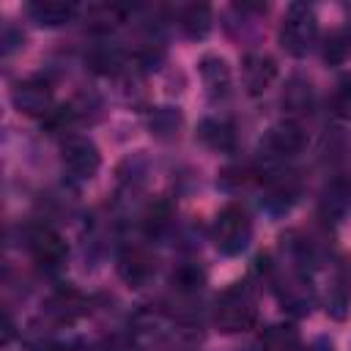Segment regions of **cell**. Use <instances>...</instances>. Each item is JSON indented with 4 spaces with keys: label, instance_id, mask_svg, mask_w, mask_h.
<instances>
[{
    "label": "cell",
    "instance_id": "6da1fadb",
    "mask_svg": "<svg viewBox=\"0 0 351 351\" xmlns=\"http://www.w3.org/2000/svg\"><path fill=\"white\" fill-rule=\"evenodd\" d=\"M255 321H258V302L250 282H233L217 296L214 324L219 332L225 335L247 332L255 326Z\"/></svg>",
    "mask_w": 351,
    "mask_h": 351
},
{
    "label": "cell",
    "instance_id": "7a4b0ae2",
    "mask_svg": "<svg viewBox=\"0 0 351 351\" xmlns=\"http://www.w3.org/2000/svg\"><path fill=\"white\" fill-rule=\"evenodd\" d=\"M318 38V16L310 5L304 3H293L288 11H285V19L280 25V44L288 55L293 58H302L313 49Z\"/></svg>",
    "mask_w": 351,
    "mask_h": 351
},
{
    "label": "cell",
    "instance_id": "3957f363",
    "mask_svg": "<svg viewBox=\"0 0 351 351\" xmlns=\"http://www.w3.org/2000/svg\"><path fill=\"white\" fill-rule=\"evenodd\" d=\"M250 239H252L250 214L239 203L225 206L217 214V222H214V244H217V250L222 255H239V252L247 250Z\"/></svg>",
    "mask_w": 351,
    "mask_h": 351
},
{
    "label": "cell",
    "instance_id": "277c9868",
    "mask_svg": "<svg viewBox=\"0 0 351 351\" xmlns=\"http://www.w3.org/2000/svg\"><path fill=\"white\" fill-rule=\"evenodd\" d=\"M304 143H307V134L296 121H280L266 132L261 143V154H266L269 159H288V156H296L304 148Z\"/></svg>",
    "mask_w": 351,
    "mask_h": 351
},
{
    "label": "cell",
    "instance_id": "5b68a950",
    "mask_svg": "<svg viewBox=\"0 0 351 351\" xmlns=\"http://www.w3.org/2000/svg\"><path fill=\"white\" fill-rule=\"evenodd\" d=\"M60 162H63V167L71 178L88 181V178L96 176V170L101 165V156H99V148L88 137H71V140L63 143Z\"/></svg>",
    "mask_w": 351,
    "mask_h": 351
},
{
    "label": "cell",
    "instance_id": "8992f818",
    "mask_svg": "<svg viewBox=\"0 0 351 351\" xmlns=\"http://www.w3.org/2000/svg\"><path fill=\"white\" fill-rule=\"evenodd\" d=\"M11 101L22 115L44 118L52 112V88L44 80H22L14 85Z\"/></svg>",
    "mask_w": 351,
    "mask_h": 351
},
{
    "label": "cell",
    "instance_id": "52a82bcc",
    "mask_svg": "<svg viewBox=\"0 0 351 351\" xmlns=\"http://www.w3.org/2000/svg\"><path fill=\"white\" fill-rule=\"evenodd\" d=\"M25 247L33 255L36 263L41 266H58L66 258V241L58 230L47 228V225H36L27 230L25 236Z\"/></svg>",
    "mask_w": 351,
    "mask_h": 351
},
{
    "label": "cell",
    "instance_id": "ba28073f",
    "mask_svg": "<svg viewBox=\"0 0 351 351\" xmlns=\"http://www.w3.org/2000/svg\"><path fill=\"white\" fill-rule=\"evenodd\" d=\"M118 274L126 285L143 288L154 277V258L143 247H126L118 255Z\"/></svg>",
    "mask_w": 351,
    "mask_h": 351
},
{
    "label": "cell",
    "instance_id": "9c48e42d",
    "mask_svg": "<svg viewBox=\"0 0 351 351\" xmlns=\"http://www.w3.org/2000/svg\"><path fill=\"white\" fill-rule=\"evenodd\" d=\"M277 77V63L263 55V52H250L244 55V63H241V80H244V88L250 96H258L263 93Z\"/></svg>",
    "mask_w": 351,
    "mask_h": 351
},
{
    "label": "cell",
    "instance_id": "30bf717a",
    "mask_svg": "<svg viewBox=\"0 0 351 351\" xmlns=\"http://www.w3.org/2000/svg\"><path fill=\"white\" fill-rule=\"evenodd\" d=\"M197 137L203 145L219 154H230L236 148V126L228 118H203L197 126Z\"/></svg>",
    "mask_w": 351,
    "mask_h": 351
},
{
    "label": "cell",
    "instance_id": "8fae6325",
    "mask_svg": "<svg viewBox=\"0 0 351 351\" xmlns=\"http://www.w3.org/2000/svg\"><path fill=\"white\" fill-rule=\"evenodd\" d=\"M200 77H203V85H206V93H208L211 101L228 96V90H230V69H228V63L222 58L206 55L200 60Z\"/></svg>",
    "mask_w": 351,
    "mask_h": 351
},
{
    "label": "cell",
    "instance_id": "7c38bea8",
    "mask_svg": "<svg viewBox=\"0 0 351 351\" xmlns=\"http://www.w3.org/2000/svg\"><path fill=\"white\" fill-rule=\"evenodd\" d=\"M27 14L38 25L58 27L63 22H71V16L77 14V5L69 3V0H36V3L27 5Z\"/></svg>",
    "mask_w": 351,
    "mask_h": 351
},
{
    "label": "cell",
    "instance_id": "4fadbf2b",
    "mask_svg": "<svg viewBox=\"0 0 351 351\" xmlns=\"http://www.w3.org/2000/svg\"><path fill=\"white\" fill-rule=\"evenodd\" d=\"M44 313L55 324H71L74 318H80L85 313V302H82V296L77 291H58V293L49 296Z\"/></svg>",
    "mask_w": 351,
    "mask_h": 351
},
{
    "label": "cell",
    "instance_id": "5bb4252c",
    "mask_svg": "<svg viewBox=\"0 0 351 351\" xmlns=\"http://www.w3.org/2000/svg\"><path fill=\"white\" fill-rule=\"evenodd\" d=\"M282 107L293 115H307L313 110V85L304 77H291L282 90Z\"/></svg>",
    "mask_w": 351,
    "mask_h": 351
},
{
    "label": "cell",
    "instance_id": "9a60e30c",
    "mask_svg": "<svg viewBox=\"0 0 351 351\" xmlns=\"http://www.w3.org/2000/svg\"><path fill=\"white\" fill-rule=\"evenodd\" d=\"M178 25H181L186 38H203L211 30V8L203 5V3H192L181 11Z\"/></svg>",
    "mask_w": 351,
    "mask_h": 351
},
{
    "label": "cell",
    "instance_id": "2e32d148",
    "mask_svg": "<svg viewBox=\"0 0 351 351\" xmlns=\"http://www.w3.org/2000/svg\"><path fill=\"white\" fill-rule=\"evenodd\" d=\"M261 351H299V332L291 324H274L261 337Z\"/></svg>",
    "mask_w": 351,
    "mask_h": 351
},
{
    "label": "cell",
    "instance_id": "e0dca14e",
    "mask_svg": "<svg viewBox=\"0 0 351 351\" xmlns=\"http://www.w3.org/2000/svg\"><path fill=\"white\" fill-rule=\"evenodd\" d=\"M351 302V280L337 271L335 274V282L329 285V293H326V310L332 318H343L346 315V307Z\"/></svg>",
    "mask_w": 351,
    "mask_h": 351
},
{
    "label": "cell",
    "instance_id": "ac0fdd59",
    "mask_svg": "<svg viewBox=\"0 0 351 351\" xmlns=\"http://www.w3.org/2000/svg\"><path fill=\"white\" fill-rule=\"evenodd\" d=\"M178 123H181V115H178L176 110H170V107H159V110L148 118V126H151V132H154L156 137H170V134H176Z\"/></svg>",
    "mask_w": 351,
    "mask_h": 351
},
{
    "label": "cell",
    "instance_id": "d6986e66",
    "mask_svg": "<svg viewBox=\"0 0 351 351\" xmlns=\"http://www.w3.org/2000/svg\"><path fill=\"white\" fill-rule=\"evenodd\" d=\"M351 52V36L346 30H335L329 38H326V47H324V60L326 63H343Z\"/></svg>",
    "mask_w": 351,
    "mask_h": 351
},
{
    "label": "cell",
    "instance_id": "ffe728a7",
    "mask_svg": "<svg viewBox=\"0 0 351 351\" xmlns=\"http://www.w3.org/2000/svg\"><path fill=\"white\" fill-rule=\"evenodd\" d=\"M143 225H145V230L148 233H162L167 225H170V208L165 206V203H154L148 211H145V217H143Z\"/></svg>",
    "mask_w": 351,
    "mask_h": 351
},
{
    "label": "cell",
    "instance_id": "44dd1931",
    "mask_svg": "<svg viewBox=\"0 0 351 351\" xmlns=\"http://www.w3.org/2000/svg\"><path fill=\"white\" fill-rule=\"evenodd\" d=\"M88 19H90V27L110 30L121 19V8H115V5H96V8L88 11Z\"/></svg>",
    "mask_w": 351,
    "mask_h": 351
},
{
    "label": "cell",
    "instance_id": "7402d4cb",
    "mask_svg": "<svg viewBox=\"0 0 351 351\" xmlns=\"http://www.w3.org/2000/svg\"><path fill=\"white\" fill-rule=\"evenodd\" d=\"M332 107L340 118H351V77H343L335 88V96H332Z\"/></svg>",
    "mask_w": 351,
    "mask_h": 351
},
{
    "label": "cell",
    "instance_id": "603a6c76",
    "mask_svg": "<svg viewBox=\"0 0 351 351\" xmlns=\"http://www.w3.org/2000/svg\"><path fill=\"white\" fill-rule=\"evenodd\" d=\"M203 282V271L197 266H181L178 271H173V285L181 291H197Z\"/></svg>",
    "mask_w": 351,
    "mask_h": 351
},
{
    "label": "cell",
    "instance_id": "cb8c5ba5",
    "mask_svg": "<svg viewBox=\"0 0 351 351\" xmlns=\"http://www.w3.org/2000/svg\"><path fill=\"white\" fill-rule=\"evenodd\" d=\"M304 351H335V346H332V340H326V337H318V340H313Z\"/></svg>",
    "mask_w": 351,
    "mask_h": 351
},
{
    "label": "cell",
    "instance_id": "d4e9b609",
    "mask_svg": "<svg viewBox=\"0 0 351 351\" xmlns=\"http://www.w3.org/2000/svg\"><path fill=\"white\" fill-rule=\"evenodd\" d=\"M52 351H90V348L82 343H66V346H55Z\"/></svg>",
    "mask_w": 351,
    "mask_h": 351
}]
</instances>
